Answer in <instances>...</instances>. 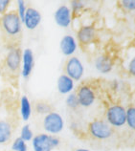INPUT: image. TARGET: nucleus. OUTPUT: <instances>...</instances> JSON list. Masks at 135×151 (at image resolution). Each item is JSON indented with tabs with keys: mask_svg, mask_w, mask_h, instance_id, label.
I'll list each match as a JSON object with an SVG mask.
<instances>
[{
	"mask_svg": "<svg viewBox=\"0 0 135 151\" xmlns=\"http://www.w3.org/2000/svg\"><path fill=\"white\" fill-rule=\"evenodd\" d=\"M128 71L130 75L135 77V57L130 59V61L128 65Z\"/></svg>",
	"mask_w": 135,
	"mask_h": 151,
	"instance_id": "a878e982",
	"label": "nucleus"
},
{
	"mask_svg": "<svg viewBox=\"0 0 135 151\" xmlns=\"http://www.w3.org/2000/svg\"><path fill=\"white\" fill-rule=\"evenodd\" d=\"M71 6H72V10L73 12H79L81 11L82 9H83V7H84V4L82 1H77V0H75V1H72L71 2Z\"/></svg>",
	"mask_w": 135,
	"mask_h": 151,
	"instance_id": "393cba45",
	"label": "nucleus"
},
{
	"mask_svg": "<svg viewBox=\"0 0 135 151\" xmlns=\"http://www.w3.org/2000/svg\"><path fill=\"white\" fill-rule=\"evenodd\" d=\"M75 151H90V150L86 149V148H77Z\"/></svg>",
	"mask_w": 135,
	"mask_h": 151,
	"instance_id": "cd10ccee",
	"label": "nucleus"
},
{
	"mask_svg": "<svg viewBox=\"0 0 135 151\" xmlns=\"http://www.w3.org/2000/svg\"><path fill=\"white\" fill-rule=\"evenodd\" d=\"M65 73V75L68 76L73 81H80L84 73V67L77 57H71L66 61Z\"/></svg>",
	"mask_w": 135,
	"mask_h": 151,
	"instance_id": "423d86ee",
	"label": "nucleus"
},
{
	"mask_svg": "<svg viewBox=\"0 0 135 151\" xmlns=\"http://www.w3.org/2000/svg\"><path fill=\"white\" fill-rule=\"evenodd\" d=\"M20 115L22 120L27 122L32 115V106L31 102L26 96H23L20 100Z\"/></svg>",
	"mask_w": 135,
	"mask_h": 151,
	"instance_id": "f3484780",
	"label": "nucleus"
},
{
	"mask_svg": "<svg viewBox=\"0 0 135 151\" xmlns=\"http://www.w3.org/2000/svg\"><path fill=\"white\" fill-rule=\"evenodd\" d=\"M10 1L9 0H0V14L5 13L7 8L9 7Z\"/></svg>",
	"mask_w": 135,
	"mask_h": 151,
	"instance_id": "bb28decb",
	"label": "nucleus"
},
{
	"mask_svg": "<svg viewBox=\"0 0 135 151\" xmlns=\"http://www.w3.org/2000/svg\"><path fill=\"white\" fill-rule=\"evenodd\" d=\"M76 95L78 98L79 105L82 107L91 106L94 103L95 100H96V95H95L93 89L88 85L81 86Z\"/></svg>",
	"mask_w": 135,
	"mask_h": 151,
	"instance_id": "0eeeda50",
	"label": "nucleus"
},
{
	"mask_svg": "<svg viewBox=\"0 0 135 151\" xmlns=\"http://www.w3.org/2000/svg\"><path fill=\"white\" fill-rule=\"evenodd\" d=\"M20 138L25 142H29V141L33 140L34 134H33V131H32V129L30 128L29 124H25V125L22 126L21 132H20Z\"/></svg>",
	"mask_w": 135,
	"mask_h": 151,
	"instance_id": "aec40b11",
	"label": "nucleus"
},
{
	"mask_svg": "<svg viewBox=\"0 0 135 151\" xmlns=\"http://www.w3.org/2000/svg\"><path fill=\"white\" fill-rule=\"evenodd\" d=\"M95 67L102 74H108L113 69V61L108 55H101L95 60Z\"/></svg>",
	"mask_w": 135,
	"mask_h": 151,
	"instance_id": "4468645a",
	"label": "nucleus"
},
{
	"mask_svg": "<svg viewBox=\"0 0 135 151\" xmlns=\"http://www.w3.org/2000/svg\"><path fill=\"white\" fill-rule=\"evenodd\" d=\"M55 21L56 23L61 28L69 27L72 22V12L70 8L66 5L59 6L57 11L55 12Z\"/></svg>",
	"mask_w": 135,
	"mask_h": 151,
	"instance_id": "6e6552de",
	"label": "nucleus"
},
{
	"mask_svg": "<svg viewBox=\"0 0 135 151\" xmlns=\"http://www.w3.org/2000/svg\"><path fill=\"white\" fill-rule=\"evenodd\" d=\"M12 137V125L7 121H0V145L6 144Z\"/></svg>",
	"mask_w": 135,
	"mask_h": 151,
	"instance_id": "dca6fc26",
	"label": "nucleus"
},
{
	"mask_svg": "<svg viewBox=\"0 0 135 151\" xmlns=\"http://www.w3.org/2000/svg\"><path fill=\"white\" fill-rule=\"evenodd\" d=\"M58 91L62 95L70 94L74 89V81L70 78L67 75H61L57 82Z\"/></svg>",
	"mask_w": 135,
	"mask_h": 151,
	"instance_id": "2eb2a0df",
	"label": "nucleus"
},
{
	"mask_svg": "<svg viewBox=\"0 0 135 151\" xmlns=\"http://www.w3.org/2000/svg\"><path fill=\"white\" fill-rule=\"evenodd\" d=\"M90 135L97 140H108L113 135V129L108 122L102 120H94L88 126Z\"/></svg>",
	"mask_w": 135,
	"mask_h": 151,
	"instance_id": "f03ea898",
	"label": "nucleus"
},
{
	"mask_svg": "<svg viewBox=\"0 0 135 151\" xmlns=\"http://www.w3.org/2000/svg\"><path fill=\"white\" fill-rule=\"evenodd\" d=\"M22 70L21 75L23 78H28L31 75L34 68V54L31 49H25L23 51L22 58Z\"/></svg>",
	"mask_w": 135,
	"mask_h": 151,
	"instance_id": "9b49d317",
	"label": "nucleus"
},
{
	"mask_svg": "<svg viewBox=\"0 0 135 151\" xmlns=\"http://www.w3.org/2000/svg\"><path fill=\"white\" fill-rule=\"evenodd\" d=\"M41 22V14L35 8H27L25 17H24V25L28 30H35L38 28Z\"/></svg>",
	"mask_w": 135,
	"mask_h": 151,
	"instance_id": "9d476101",
	"label": "nucleus"
},
{
	"mask_svg": "<svg viewBox=\"0 0 135 151\" xmlns=\"http://www.w3.org/2000/svg\"><path fill=\"white\" fill-rule=\"evenodd\" d=\"M65 102H66V105L71 109H77L78 107L80 106L79 105L77 95L74 93H70L68 95V97H67L65 100Z\"/></svg>",
	"mask_w": 135,
	"mask_h": 151,
	"instance_id": "412c9836",
	"label": "nucleus"
},
{
	"mask_svg": "<svg viewBox=\"0 0 135 151\" xmlns=\"http://www.w3.org/2000/svg\"><path fill=\"white\" fill-rule=\"evenodd\" d=\"M106 120L111 127H122L126 124V110L124 106L115 104L106 111Z\"/></svg>",
	"mask_w": 135,
	"mask_h": 151,
	"instance_id": "7ed1b4c3",
	"label": "nucleus"
},
{
	"mask_svg": "<svg viewBox=\"0 0 135 151\" xmlns=\"http://www.w3.org/2000/svg\"><path fill=\"white\" fill-rule=\"evenodd\" d=\"M77 37L80 43L87 45L92 42L96 37V31L92 26H82L77 33Z\"/></svg>",
	"mask_w": 135,
	"mask_h": 151,
	"instance_id": "ddd939ff",
	"label": "nucleus"
},
{
	"mask_svg": "<svg viewBox=\"0 0 135 151\" xmlns=\"http://www.w3.org/2000/svg\"><path fill=\"white\" fill-rule=\"evenodd\" d=\"M59 47H61V51L63 55L66 57H70L77 50V41L72 35H66L61 38Z\"/></svg>",
	"mask_w": 135,
	"mask_h": 151,
	"instance_id": "f8f14e48",
	"label": "nucleus"
},
{
	"mask_svg": "<svg viewBox=\"0 0 135 151\" xmlns=\"http://www.w3.org/2000/svg\"><path fill=\"white\" fill-rule=\"evenodd\" d=\"M12 150L13 151H27L28 146L25 141H23L20 137L17 138L12 145Z\"/></svg>",
	"mask_w": 135,
	"mask_h": 151,
	"instance_id": "6ab92c4d",
	"label": "nucleus"
},
{
	"mask_svg": "<svg viewBox=\"0 0 135 151\" xmlns=\"http://www.w3.org/2000/svg\"><path fill=\"white\" fill-rule=\"evenodd\" d=\"M17 7H18V17L20 18L21 23L24 22V17H25V13H26V5H25V1L23 0H18L17 1Z\"/></svg>",
	"mask_w": 135,
	"mask_h": 151,
	"instance_id": "5701e85b",
	"label": "nucleus"
},
{
	"mask_svg": "<svg viewBox=\"0 0 135 151\" xmlns=\"http://www.w3.org/2000/svg\"><path fill=\"white\" fill-rule=\"evenodd\" d=\"M21 58H22V54L20 49L14 48L10 50L9 53L7 54L5 59L7 68L10 71H12V72H17L21 64Z\"/></svg>",
	"mask_w": 135,
	"mask_h": 151,
	"instance_id": "1a4fd4ad",
	"label": "nucleus"
},
{
	"mask_svg": "<svg viewBox=\"0 0 135 151\" xmlns=\"http://www.w3.org/2000/svg\"><path fill=\"white\" fill-rule=\"evenodd\" d=\"M121 5L126 11H135V0H122Z\"/></svg>",
	"mask_w": 135,
	"mask_h": 151,
	"instance_id": "b1692460",
	"label": "nucleus"
},
{
	"mask_svg": "<svg viewBox=\"0 0 135 151\" xmlns=\"http://www.w3.org/2000/svg\"><path fill=\"white\" fill-rule=\"evenodd\" d=\"M63 127H64V122L58 113L52 111L49 114L45 115L43 119V128L47 133L54 136L56 134L61 133Z\"/></svg>",
	"mask_w": 135,
	"mask_h": 151,
	"instance_id": "20e7f679",
	"label": "nucleus"
},
{
	"mask_svg": "<svg viewBox=\"0 0 135 151\" xmlns=\"http://www.w3.org/2000/svg\"><path fill=\"white\" fill-rule=\"evenodd\" d=\"M126 110V124L130 129L135 131V107L129 106Z\"/></svg>",
	"mask_w": 135,
	"mask_h": 151,
	"instance_id": "a211bd4d",
	"label": "nucleus"
},
{
	"mask_svg": "<svg viewBox=\"0 0 135 151\" xmlns=\"http://www.w3.org/2000/svg\"><path fill=\"white\" fill-rule=\"evenodd\" d=\"M35 111L39 114H49L50 112H52V107H51L48 103L46 102H38L35 104Z\"/></svg>",
	"mask_w": 135,
	"mask_h": 151,
	"instance_id": "4be33fe9",
	"label": "nucleus"
},
{
	"mask_svg": "<svg viewBox=\"0 0 135 151\" xmlns=\"http://www.w3.org/2000/svg\"><path fill=\"white\" fill-rule=\"evenodd\" d=\"M59 139L49 134H38L32 140L34 151H52L59 145Z\"/></svg>",
	"mask_w": 135,
	"mask_h": 151,
	"instance_id": "f257e3e1",
	"label": "nucleus"
},
{
	"mask_svg": "<svg viewBox=\"0 0 135 151\" xmlns=\"http://www.w3.org/2000/svg\"><path fill=\"white\" fill-rule=\"evenodd\" d=\"M1 25L7 35H17L21 31V21L17 13H7L1 18Z\"/></svg>",
	"mask_w": 135,
	"mask_h": 151,
	"instance_id": "39448f33",
	"label": "nucleus"
}]
</instances>
